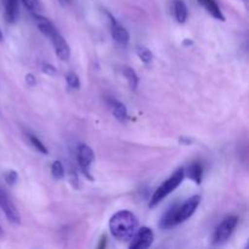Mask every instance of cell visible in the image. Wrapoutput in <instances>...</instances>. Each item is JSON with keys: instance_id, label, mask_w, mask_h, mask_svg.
<instances>
[{"instance_id": "7c38bea8", "label": "cell", "mask_w": 249, "mask_h": 249, "mask_svg": "<svg viewBox=\"0 0 249 249\" xmlns=\"http://www.w3.org/2000/svg\"><path fill=\"white\" fill-rule=\"evenodd\" d=\"M198 2L201 5H203L204 9H206L213 17L221 19V21L225 19V17H224L223 12H221L220 7H219L218 2H216L215 0H198Z\"/></svg>"}, {"instance_id": "44dd1931", "label": "cell", "mask_w": 249, "mask_h": 249, "mask_svg": "<svg viewBox=\"0 0 249 249\" xmlns=\"http://www.w3.org/2000/svg\"><path fill=\"white\" fill-rule=\"evenodd\" d=\"M21 1L31 12H38L40 10V2H39V0H21Z\"/></svg>"}, {"instance_id": "cb8c5ba5", "label": "cell", "mask_w": 249, "mask_h": 249, "mask_svg": "<svg viewBox=\"0 0 249 249\" xmlns=\"http://www.w3.org/2000/svg\"><path fill=\"white\" fill-rule=\"evenodd\" d=\"M26 82H27V84H29V85H31V87H34V85L36 84V77H34L33 74H31V73L26 75Z\"/></svg>"}, {"instance_id": "277c9868", "label": "cell", "mask_w": 249, "mask_h": 249, "mask_svg": "<svg viewBox=\"0 0 249 249\" xmlns=\"http://www.w3.org/2000/svg\"><path fill=\"white\" fill-rule=\"evenodd\" d=\"M238 223L237 216H228L224 219L223 223L216 228L215 232L213 236V243L214 245H221V243L226 242L232 235L233 230L236 229Z\"/></svg>"}, {"instance_id": "484cf974", "label": "cell", "mask_w": 249, "mask_h": 249, "mask_svg": "<svg viewBox=\"0 0 249 249\" xmlns=\"http://www.w3.org/2000/svg\"><path fill=\"white\" fill-rule=\"evenodd\" d=\"M105 246H106V237H102V240H101V243H100L99 245V249H101V248H105Z\"/></svg>"}, {"instance_id": "d6986e66", "label": "cell", "mask_w": 249, "mask_h": 249, "mask_svg": "<svg viewBox=\"0 0 249 249\" xmlns=\"http://www.w3.org/2000/svg\"><path fill=\"white\" fill-rule=\"evenodd\" d=\"M66 80H67V84L70 88H72V89H79L80 80L75 73L73 72L68 73L67 77H66Z\"/></svg>"}, {"instance_id": "7402d4cb", "label": "cell", "mask_w": 249, "mask_h": 249, "mask_svg": "<svg viewBox=\"0 0 249 249\" xmlns=\"http://www.w3.org/2000/svg\"><path fill=\"white\" fill-rule=\"evenodd\" d=\"M40 70L43 71L45 74H49V75H55L56 73H57V70H56L55 67H53L51 63H48V62H43L40 65Z\"/></svg>"}, {"instance_id": "8992f818", "label": "cell", "mask_w": 249, "mask_h": 249, "mask_svg": "<svg viewBox=\"0 0 249 249\" xmlns=\"http://www.w3.org/2000/svg\"><path fill=\"white\" fill-rule=\"evenodd\" d=\"M153 235L152 230L150 228H141L138 232L134 233V236L131 237V243L129 245L130 249H147L151 247V245L153 243Z\"/></svg>"}, {"instance_id": "3957f363", "label": "cell", "mask_w": 249, "mask_h": 249, "mask_svg": "<svg viewBox=\"0 0 249 249\" xmlns=\"http://www.w3.org/2000/svg\"><path fill=\"white\" fill-rule=\"evenodd\" d=\"M199 203H201V197L194 196L187 199L182 206L173 207V224H174V226L179 225V224L184 223L187 219L191 218L196 209L198 208Z\"/></svg>"}, {"instance_id": "2e32d148", "label": "cell", "mask_w": 249, "mask_h": 249, "mask_svg": "<svg viewBox=\"0 0 249 249\" xmlns=\"http://www.w3.org/2000/svg\"><path fill=\"white\" fill-rule=\"evenodd\" d=\"M123 74H124V77L126 78V80H128L130 89L136 90V88H138V84H139V78H138V75H136L135 71L130 67H124Z\"/></svg>"}, {"instance_id": "ffe728a7", "label": "cell", "mask_w": 249, "mask_h": 249, "mask_svg": "<svg viewBox=\"0 0 249 249\" xmlns=\"http://www.w3.org/2000/svg\"><path fill=\"white\" fill-rule=\"evenodd\" d=\"M28 138H29V141H31L32 145H33L34 147H36V150L39 151V152L44 153V155H46V153H48V148L45 147V145H44V143L41 142V141L39 140V139L36 138V136H34V135H29Z\"/></svg>"}, {"instance_id": "5b68a950", "label": "cell", "mask_w": 249, "mask_h": 249, "mask_svg": "<svg viewBox=\"0 0 249 249\" xmlns=\"http://www.w3.org/2000/svg\"><path fill=\"white\" fill-rule=\"evenodd\" d=\"M0 208L2 209L7 220L12 225H18L21 223V215H19L18 211H17V208L14 206L11 199H10V197L7 196V194L1 187H0Z\"/></svg>"}, {"instance_id": "5bb4252c", "label": "cell", "mask_w": 249, "mask_h": 249, "mask_svg": "<svg viewBox=\"0 0 249 249\" xmlns=\"http://www.w3.org/2000/svg\"><path fill=\"white\" fill-rule=\"evenodd\" d=\"M187 175H189L190 179L194 180L197 185H199L202 182V175H203V169H202V165L199 163H194L189 167L187 169Z\"/></svg>"}, {"instance_id": "d4e9b609", "label": "cell", "mask_w": 249, "mask_h": 249, "mask_svg": "<svg viewBox=\"0 0 249 249\" xmlns=\"http://www.w3.org/2000/svg\"><path fill=\"white\" fill-rule=\"evenodd\" d=\"M71 1H72V0H58V2H60L62 6H67V5L71 4Z\"/></svg>"}, {"instance_id": "603a6c76", "label": "cell", "mask_w": 249, "mask_h": 249, "mask_svg": "<svg viewBox=\"0 0 249 249\" xmlns=\"http://www.w3.org/2000/svg\"><path fill=\"white\" fill-rule=\"evenodd\" d=\"M17 179H18V174H17L15 170H9V172L5 174V180H6L7 184L11 185V186H12V185L16 184Z\"/></svg>"}, {"instance_id": "9c48e42d", "label": "cell", "mask_w": 249, "mask_h": 249, "mask_svg": "<svg viewBox=\"0 0 249 249\" xmlns=\"http://www.w3.org/2000/svg\"><path fill=\"white\" fill-rule=\"evenodd\" d=\"M107 16H108L109 21H111V32L112 36H113L114 40L117 43L122 44V45H126L129 43V33L113 16H112L109 12H107Z\"/></svg>"}, {"instance_id": "4316f807", "label": "cell", "mask_w": 249, "mask_h": 249, "mask_svg": "<svg viewBox=\"0 0 249 249\" xmlns=\"http://www.w3.org/2000/svg\"><path fill=\"white\" fill-rule=\"evenodd\" d=\"M2 39H4V36H2V32H1V29H0V43L2 41Z\"/></svg>"}, {"instance_id": "30bf717a", "label": "cell", "mask_w": 249, "mask_h": 249, "mask_svg": "<svg viewBox=\"0 0 249 249\" xmlns=\"http://www.w3.org/2000/svg\"><path fill=\"white\" fill-rule=\"evenodd\" d=\"M33 19L34 22H36L39 31H40L43 34H45L46 36H50L51 34L56 31L55 26L51 23L50 19H48L44 16H40V15H38L36 12H33Z\"/></svg>"}, {"instance_id": "52a82bcc", "label": "cell", "mask_w": 249, "mask_h": 249, "mask_svg": "<svg viewBox=\"0 0 249 249\" xmlns=\"http://www.w3.org/2000/svg\"><path fill=\"white\" fill-rule=\"evenodd\" d=\"M49 38L51 39L53 41V45L55 48L56 53H57V57L62 61H68L70 60V56H71V50H70V46H68L67 41L62 38L58 31L56 29L53 34H51Z\"/></svg>"}, {"instance_id": "ac0fdd59", "label": "cell", "mask_w": 249, "mask_h": 249, "mask_svg": "<svg viewBox=\"0 0 249 249\" xmlns=\"http://www.w3.org/2000/svg\"><path fill=\"white\" fill-rule=\"evenodd\" d=\"M51 174H53V177L55 178V179H62L63 177H65V169H63L62 167V163L60 162V160H55V162L53 163V165H51Z\"/></svg>"}, {"instance_id": "ba28073f", "label": "cell", "mask_w": 249, "mask_h": 249, "mask_svg": "<svg viewBox=\"0 0 249 249\" xmlns=\"http://www.w3.org/2000/svg\"><path fill=\"white\" fill-rule=\"evenodd\" d=\"M77 158L83 172L90 178L89 167L94 162V152H92L91 148L88 145H84V143L79 145L77 148Z\"/></svg>"}, {"instance_id": "e0dca14e", "label": "cell", "mask_w": 249, "mask_h": 249, "mask_svg": "<svg viewBox=\"0 0 249 249\" xmlns=\"http://www.w3.org/2000/svg\"><path fill=\"white\" fill-rule=\"evenodd\" d=\"M136 53H138L139 58H140L142 62H145L146 65H148V63L152 61V53H151L147 48H145V46H138Z\"/></svg>"}, {"instance_id": "6da1fadb", "label": "cell", "mask_w": 249, "mask_h": 249, "mask_svg": "<svg viewBox=\"0 0 249 249\" xmlns=\"http://www.w3.org/2000/svg\"><path fill=\"white\" fill-rule=\"evenodd\" d=\"M138 229V219L131 212L121 211L109 220V230L113 237L119 241L131 240Z\"/></svg>"}, {"instance_id": "83f0119b", "label": "cell", "mask_w": 249, "mask_h": 249, "mask_svg": "<svg viewBox=\"0 0 249 249\" xmlns=\"http://www.w3.org/2000/svg\"><path fill=\"white\" fill-rule=\"evenodd\" d=\"M0 235H2V229H1V226H0Z\"/></svg>"}, {"instance_id": "9a60e30c", "label": "cell", "mask_w": 249, "mask_h": 249, "mask_svg": "<svg viewBox=\"0 0 249 249\" xmlns=\"http://www.w3.org/2000/svg\"><path fill=\"white\" fill-rule=\"evenodd\" d=\"M112 106H113V116L119 122H124L128 118V109H126V107L122 102L114 101Z\"/></svg>"}, {"instance_id": "4fadbf2b", "label": "cell", "mask_w": 249, "mask_h": 249, "mask_svg": "<svg viewBox=\"0 0 249 249\" xmlns=\"http://www.w3.org/2000/svg\"><path fill=\"white\" fill-rule=\"evenodd\" d=\"M174 12L175 17H177V21L179 22V23H185V22H186L189 11H187V6L186 4H185L184 0H175Z\"/></svg>"}, {"instance_id": "7a4b0ae2", "label": "cell", "mask_w": 249, "mask_h": 249, "mask_svg": "<svg viewBox=\"0 0 249 249\" xmlns=\"http://www.w3.org/2000/svg\"><path fill=\"white\" fill-rule=\"evenodd\" d=\"M184 177H185V170L181 168V169H178L177 172L169 178V179L165 180V181L163 182V185H160V186L156 190L155 194H153L152 198H151V202H150L151 208L157 206L162 199H164L165 197H167L169 194H172L177 187H179L180 184L182 182V180H184Z\"/></svg>"}, {"instance_id": "8fae6325", "label": "cell", "mask_w": 249, "mask_h": 249, "mask_svg": "<svg viewBox=\"0 0 249 249\" xmlns=\"http://www.w3.org/2000/svg\"><path fill=\"white\" fill-rule=\"evenodd\" d=\"M18 16V0H5V18L14 23Z\"/></svg>"}]
</instances>
